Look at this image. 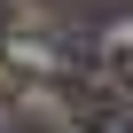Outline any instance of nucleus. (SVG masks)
Segmentation results:
<instances>
[{
	"label": "nucleus",
	"mask_w": 133,
	"mask_h": 133,
	"mask_svg": "<svg viewBox=\"0 0 133 133\" xmlns=\"http://www.w3.org/2000/svg\"><path fill=\"white\" fill-rule=\"evenodd\" d=\"M8 125H16V110H8V102H0V133H8Z\"/></svg>",
	"instance_id": "obj_3"
},
{
	"label": "nucleus",
	"mask_w": 133,
	"mask_h": 133,
	"mask_svg": "<svg viewBox=\"0 0 133 133\" xmlns=\"http://www.w3.org/2000/svg\"><path fill=\"white\" fill-rule=\"evenodd\" d=\"M8 133H55V125H39V117H24V110H16V125H8Z\"/></svg>",
	"instance_id": "obj_2"
},
{
	"label": "nucleus",
	"mask_w": 133,
	"mask_h": 133,
	"mask_svg": "<svg viewBox=\"0 0 133 133\" xmlns=\"http://www.w3.org/2000/svg\"><path fill=\"white\" fill-rule=\"evenodd\" d=\"M71 117H78V133H133V94L110 86V78H78L71 86Z\"/></svg>",
	"instance_id": "obj_1"
}]
</instances>
